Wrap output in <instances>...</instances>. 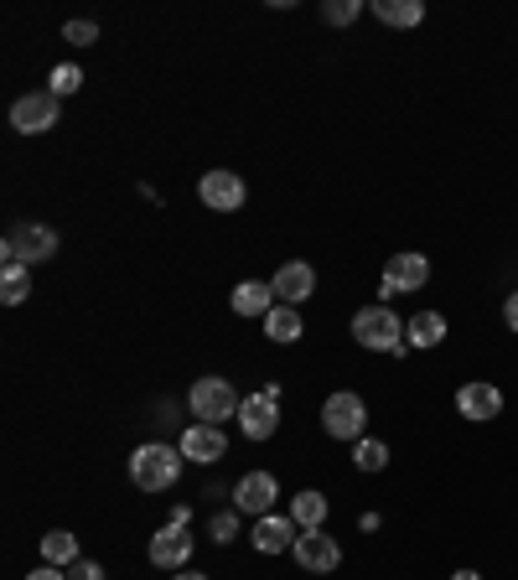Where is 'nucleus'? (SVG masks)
I'll return each mask as SVG.
<instances>
[{"mask_svg": "<svg viewBox=\"0 0 518 580\" xmlns=\"http://www.w3.org/2000/svg\"><path fill=\"white\" fill-rule=\"evenodd\" d=\"M181 461H187L181 451H172V446L151 440V446H140L136 457H130V477H136L140 493H166V487H177Z\"/></svg>", "mask_w": 518, "mask_h": 580, "instance_id": "1", "label": "nucleus"}, {"mask_svg": "<svg viewBox=\"0 0 518 580\" xmlns=\"http://www.w3.org/2000/svg\"><path fill=\"white\" fill-rule=\"evenodd\" d=\"M353 338L363 342V347H374V353H395V358H404V321L389 311V306H363L358 317H353Z\"/></svg>", "mask_w": 518, "mask_h": 580, "instance_id": "2", "label": "nucleus"}, {"mask_svg": "<svg viewBox=\"0 0 518 580\" xmlns=\"http://www.w3.org/2000/svg\"><path fill=\"white\" fill-rule=\"evenodd\" d=\"M58 255V234L52 228H42V223H16L11 234H5V249H0V260L5 264H42Z\"/></svg>", "mask_w": 518, "mask_h": 580, "instance_id": "3", "label": "nucleus"}, {"mask_svg": "<svg viewBox=\"0 0 518 580\" xmlns=\"http://www.w3.org/2000/svg\"><path fill=\"white\" fill-rule=\"evenodd\" d=\"M187 404H192V415H198L202 425H223L239 415V394H234V383L228 379H198L192 383V394H187Z\"/></svg>", "mask_w": 518, "mask_h": 580, "instance_id": "4", "label": "nucleus"}, {"mask_svg": "<svg viewBox=\"0 0 518 580\" xmlns=\"http://www.w3.org/2000/svg\"><path fill=\"white\" fill-rule=\"evenodd\" d=\"M321 425H327V436H338V440H363V425H368V404H363V394L338 389L332 400L321 404Z\"/></svg>", "mask_w": 518, "mask_h": 580, "instance_id": "5", "label": "nucleus"}, {"mask_svg": "<svg viewBox=\"0 0 518 580\" xmlns=\"http://www.w3.org/2000/svg\"><path fill=\"white\" fill-rule=\"evenodd\" d=\"M425 281H431V260L425 255H415V249H404V255H395V260L384 264V281H379V296H415V291H425Z\"/></svg>", "mask_w": 518, "mask_h": 580, "instance_id": "6", "label": "nucleus"}, {"mask_svg": "<svg viewBox=\"0 0 518 580\" xmlns=\"http://www.w3.org/2000/svg\"><path fill=\"white\" fill-rule=\"evenodd\" d=\"M11 125H16L21 135H42V130H52L58 125V94L52 88H42V94H21L11 104Z\"/></svg>", "mask_w": 518, "mask_h": 580, "instance_id": "7", "label": "nucleus"}, {"mask_svg": "<svg viewBox=\"0 0 518 580\" xmlns=\"http://www.w3.org/2000/svg\"><path fill=\"white\" fill-rule=\"evenodd\" d=\"M296 560H301V570H311V576H327V570H338V565H342V549H338V540H332L327 529H301Z\"/></svg>", "mask_w": 518, "mask_h": 580, "instance_id": "8", "label": "nucleus"}, {"mask_svg": "<svg viewBox=\"0 0 518 580\" xmlns=\"http://www.w3.org/2000/svg\"><path fill=\"white\" fill-rule=\"evenodd\" d=\"M280 487L270 472H249V477H239V487H234V508L239 513H249V519H264L270 508H275Z\"/></svg>", "mask_w": 518, "mask_h": 580, "instance_id": "9", "label": "nucleus"}, {"mask_svg": "<svg viewBox=\"0 0 518 580\" xmlns=\"http://www.w3.org/2000/svg\"><path fill=\"white\" fill-rule=\"evenodd\" d=\"M457 415L467 421H498L503 415V389L498 383H461L457 389Z\"/></svg>", "mask_w": 518, "mask_h": 580, "instance_id": "10", "label": "nucleus"}, {"mask_svg": "<svg viewBox=\"0 0 518 580\" xmlns=\"http://www.w3.org/2000/svg\"><path fill=\"white\" fill-rule=\"evenodd\" d=\"M198 192H202V202H208L213 213H239V208H244L239 171H208V177L198 181Z\"/></svg>", "mask_w": 518, "mask_h": 580, "instance_id": "11", "label": "nucleus"}, {"mask_svg": "<svg viewBox=\"0 0 518 580\" xmlns=\"http://www.w3.org/2000/svg\"><path fill=\"white\" fill-rule=\"evenodd\" d=\"M301 540V523L291 513H264L255 523V549L259 555H280V549H296Z\"/></svg>", "mask_w": 518, "mask_h": 580, "instance_id": "12", "label": "nucleus"}, {"mask_svg": "<svg viewBox=\"0 0 518 580\" xmlns=\"http://www.w3.org/2000/svg\"><path fill=\"white\" fill-rule=\"evenodd\" d=\"M270 291H275V300H285V306H301V300L317 291V270L306 260H291L275 270V281H270Z\"/></svg>", "mask_w": 518, "mask_h": 580, "instance_id": "13", "label": "nucleus"}, {"mask_svg": "<svg viewBox=\"0 0 518 580\" xmlns=\"http://www.w3.org/2000/svg\"><path fill=\"white\" fill-rule=\"evenodd\" d=\"M192 555V534H187V523H166L156 540H151V565L161 570H181Z\"/></svg>", "mask_w": 518, "mask_h": 580, "instance_id": "14", "label": "nucleus"}, {"mask_svg": "<svg viewBox=\"0 0 518 580\" xmlns=\"http://www.w3.org/2000/svg\"><path fill=\"white\" fill-rule=\"evenodd\" d=\"M239 430L249 440H270L280 430V404L264 400V394H249V400L239 404Z\"/></svg>", "mask_w": 518, "mask_h": 580, "instance_id": "15", "label": "nucleus"}, {"mask_svg": "<svg viewBox=\"0 0 518 580\" xmlns=\"http://www.w3.org/2000/svg\"><path fill=\"white\" fill-rule=\"evenodd\" d=\"M181 457L187 461H219L223 451H228V440H223V430L219 425H187V430H181V446H177Z\"/></svg>", "mask_w": 518, "mask_h": 580, "instance_id": "16", "label": "nucleus"}, {"mask_svg": "<svg viewBox=\"0 0 518 580\" xmlns=\"http://www.w3.org/2000/svg\"><path fill=\"white\" fill-rule=\"evenodd\" d=\"M228 300H234L239 317H270V311H275V291H270L264 281H239Z\"/></svg>", "mask_w": 518, "mask_h": 580, "instance_id": "17", "label": "nucleus"}, {"mask_svg": "<svg viewBox=\"0 0 518 580\" xmlns=\"http://www.w3.org/2000/svg\"><path fill=\"white\" fill-rule=\"evenodd\" d=\"M404 342L420 347V353H425V347H440V342H446V317H440V311H420V317H410L404 321Z\"/></svg>", "mask_w": 518, "mask_h": 580, "instance_id": "18", "label": "nucleus"}, {"mask_svg": "<svg viewBox=\"0 0 518 580\" xmlns=\"http://www.w3.org/2000/svg\"><path fill=\"white\" fill-rule=\"evenodd\" d=\"M301 332H306V327H301V311L285 306V300H275V311L264 317V338L280 342V347H291V342H301Z\"/></svg>", "mask_w": 518, "mask_h": 580, "instance_id": "19", "label": "nucleus"}, {"mask_svg": "<svg viewBox=\"0 0 518 580\" xmlns=\"http://www.w3.org/2000/svg\"><path fill=\"white\" fill-rule=\"evenodd\" d=\"M42 565H58V570L79 565V540H73L68 529H52V534L42 540Z\"/></svg>", "mask_w": 518, "mask_h": 580, "instance_id": "20", "label": "nucleus"}, {"mask_svg": "<svg viewBox=\"0 0 518 580\" xmlns=\"http://www.w3.org/2000/svg\"><path fill=\"white\" fill-rule=\"evenodd\" d=\"M291 519H296L301 529H321V523H327V498H321L317 487L296 493V498H291Z\"/></svg>", "mask_w": 518, "mask_h": 580, "instance_id": "21", "label": "nucleus"}, {"mask_svg": "<svg viewBox=\"0 0 518 580\" xmlns=\"http://www.w3.org/2000/svg\"><path fill=\"white\" fill-rule=\"evenodd\" d=\"M374 16L389 21V26H420V21H425V5H420V0H374Z\"/></svg>", "mask_w": 518, "mask_h": 580, "instance_id": "22", "label": "nucleus"}, {"mask_svg": "<svg viewBox=\"0 0 518 580\" xmlns=\"http://www.w3.org/2000/svg\"><path fill=\"white\" fill-rule=\"evenodd\" d=\"M26 296H32V270H26V264H5V275H0V300H5V306H21Z\"/></svg>", "mask_w": 518, "mask_h": 580, "instance_id": "23", "label": "nucleus"}, {"mask_svg": "<svg viewBox=\"0 0 518 580\" xmlns=\"http://www.w3.org/2000/svg\"><path fill=\"white\" fill-rule=\"evenodd\" d=\"M353 461H358V472H384V466H389V446L363 436L358 446H353Z\"/></svg>", "mask_w": 518, "mask_h": 580, "instance_id": "24", "label": "nucleus"}, {"mask_svg": "<svg viewBox=\"0 0 518 580\" xmlns=\"http://www.w3.org/2000/svg\"><path fill=\"white\" fill-rule=\"evenodd\" d=\"M83 88V73L73 68V62H62V68H52V94L58 99H68V94H79Z\"/></svg>", "mask_w": 518, "mask_h": 580, "instance_id": "25", "label": "nucleus"}, {"mask_svg": "<svg viewBox=\"0 0 518 580\" xmlns=\"http://www.w3.org/2000/svg\"><path fill=\"white\" fill-rule=\"evenodd\" d=\"M358 11H363L358 0H327V5H321V21H327V26H348Z\"/></svg>", "mask_w": 518, "mask_h": 580, "instance_id": "26", "label": "nucleus"}, {"mask_svg": "<svg viewBox=\"0 0 518 580\" xmlns=\"http://www.w3.org/2000/svg\"><path fill=\"white\" fill-rule=\"evenodd\" d=\"M62 37L73 42V47H94V42H99V26H94V21H68Z\"/></svg>", "mask_w": 518, "mask_h": 580, "instance_id": "27", "label": "nucleus"}, {"mask_svg": "<svg viewBox=\"0 0 518 580\" xmlns=\"http://www.w3.org/2000/svg\"><path fill=\"white\" fill-rule=\"evenodd\" d=\"M208 534H213L219 544H228V540H234V534H239V508H234V513H219V519L208 523Z\"/></svg>", "mask_w": 518, "mask_h": 580, "instance_id": "28", "label": "nucleus"}, {"mask_svg": "<svg viewBox=\"0 0 518 580\" xmlns=\"http://www.w3.org/2000/svg\"><path fill=\"white\" fill-rule=\"evenodd\" d=\"M68 580H104V565H94V560L68 565Z\"/></svg>", "mask_w": 518, "mask_h": 580, "instance_id": "29", "label": "nucleus"}, {"mask_svg": "<svg viewBox=\"0 0 518 580\" xmlns=\"http://www.w3.org/2000/svg\"><path fill=\"white\" fill-rule=\"evenodd\" d=\"M26 580H68V570H58V565H37Z\"/></svg>", "mask_w": 518, "mask_h": 580, "instance_id": "30", "label": "nucleus"}, {"mask_svg": "<svg viewBox=\"0 0 518 580\" xmlns=\"http://www.w3.org/2000/svg\"><path fill=\"white\" fill-rule=\"evenodd\" d=\"M503 321H508V332H518V291L503 300Z\"/></svg>", "mask_w": 518, "mask_h": 580, "instance_id": "31", "label": "nucleus"}, {"mask_svg": "<svg viewBox=\"0 0 518 580\" xmlns=\"http://www.w3.org/2000/svg\"><path fill=\"white\" fill-rule=\"evenodd\" d=\"M177 580H208V576H202V570H181Z\"/></svg>", "mask_w": 518, "mask_h": 580, "instance_id": "32", "label": "nucleus"}, {"mask_svg": "<svg viewBox=\"0 0 518 580\" xmlns=\"http://www.w3.org/2000/svg\"><path fill=\"white\" fill-rule=\"evenodd\" d=\"M451 580H482V576H478V570H457V576H451Z\"/></svg>", "mask_w": 518, "mask_h": 580, "instance_id": "33", "label": "nucleus"}]
</instances>
